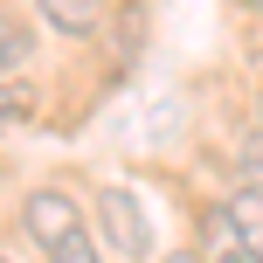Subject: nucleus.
I'll list each match as a JSON object with an SVG mask.
<instances>
[{
    "mask_svg": "<svg viewBox=\"0 0 263 263\" xmlns=\"http://www.w3.org/2000/svg\"><path fill=\"white\" fill-rule=\"evenodd\" d=\"M256 139H263V97H256Z\"/></svg>",
    "mask_w": 263,
    "mask_h": 263,
    "instance_id": "obj_8",
    "label": "nucleus"
},
{
    "mask_svg": "<svg viewBox=\"0 0 263 263\" xmlns=\"http://www.w3.org/2000/svg\"><path fill=\"white\" fill-rule=\"evenodd\" d=\"M166 263H201V250H173V256H166Z\"/></svg>",
    "mask_w": 263,
    "mask_h": 263,
    "instance_id": "obj_7",
    "label": "nucleus"
},
{
    "mask_svg": "<svg viewBox=\"0 0 263 263\" xmlns=\"http://www.w3.org/2000/svg\"><path fill=\"white\" fill-rule=\"evenodd\" d=\"M21 229H28V242L49 263H104V250H97L90 229H83V208L63 187H35V194L21 201Z\"/></svg>",
    "mask_w": 263,
    "mask_h": 263,
    "instance_id": "obj_1",
    "label": "nucleus"
},
{
    "mask_svg": "<svg viewBox=\"0 0 263 263\" xmlns=\"http://www.w3.org/2000/svg\"><path fill=\"white\" fill-rule=\"evenodd\" d=\"M242 7H256V14H263V0H242Z\"/></svg>",
    "mask_w": 263,
    "mask_h": 263,
    "instance_id": "obj_9",
    "label": "nucleus"
},
{
    "mask_svg": "<svg viewBox=\"0 0 263 263\" xmlns=\"http://www.w3.org/2000/svg\"><path fill=\"white\" fill-rule=\"evenodd\" d=\"M0 263H14V256H0Z\"/></svg>",
    "mask_w": 263,
    "mask_h": 263,
    "instance_id": "obj_10",
    "label": "nucleus"
},
{
    "mask_svg": "<svg viewBox=\"0 0 263 263\" xmlns=\"http://www.w3.org/2000/svg\"><path fill=\"white\" fill-rule=\"evenodd\" d=\"M28 49H35V42H28V28H21V21H7V14H0V69H14V63H28Z\"/></svg>",
    "mask_w": 263,
    "mask_h": 263,
    "instance_id": "obj_5",
    "label": "nucleus"
},
{
    "mask_svg": "<svg viewBox=\"0 0 263 263\" xmlns=\"http://www.w3.org/2000/svg\"><path fill=\"white\" fill-rule=\"evenodd\" d=\"M42 7V21L55 28V35H97V28H104V0H35Z\"/></svg>",
    "mask_w": 263,
    "mask_h": 263,
    "instance_id": "obj_4",
    "label": "nucleus"
},
{
    "mask_svg": "<svg viewBox=\"0 0 263 263\" xmlns=\"http://www.w3.org/2000/svg\"><path fill=\"white\" fill-rule=\"evenodd\" d=\"M222 222L236 229V250L250 256V263H263V187L242 180L236 194H222Z\"/></svg>",
    "mask_w": 263,
    "mask_h": 263,
    "instance_id": "obj_3",
    "label": "nucleus"
},
{
    "mask_svg": "<svg viewBox=\"0 0 263 263\" xmlns=\"http://www.w3.org/2000/svg\"><path fill=\"white\" fill-rule=\"evenodd\" d=\"M97 222H104V242L125 263H145V256H153V222H145V208H139L132 187H118V180L97 187Z\"/></svg>",
    "mask_w": 263,
    "mask_h": 263,
    "instance_id": "obj_2",
    "label": "nucleus"
},
{
    "mask_svg": "<svg viewBox=\"0 0 263 263\" xmlns=\"http://www.w3.org/2000/svg\"><path fill=\"white\" fill-rule=\"evenodd\" d=\"M0 118H7V125H14V118H28V97L14 90V83H0Z\"/></svg>",
    "mask_w": 263,
    "mask_h": 263,
    "instance_id": "obj_6",
    "label": "nucleus"
}]
</instances>
